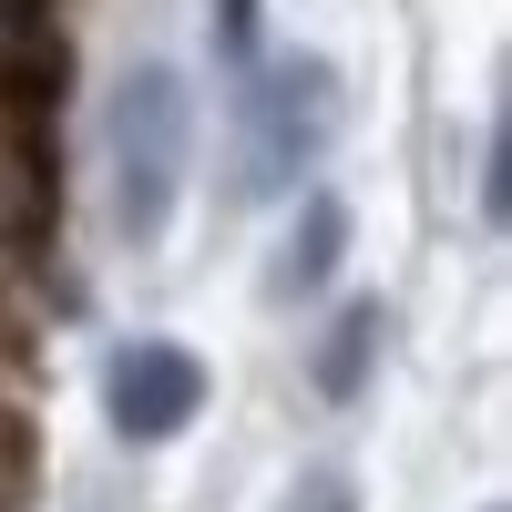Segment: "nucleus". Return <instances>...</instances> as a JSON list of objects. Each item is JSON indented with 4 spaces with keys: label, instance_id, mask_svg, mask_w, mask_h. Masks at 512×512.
Returning a JSON list of instances; mask_svg holds the SVG:
<instances>
[{
    "label": "nucleus",
    "instance_id": "nucleus-1",
    "mask_svg": "<svg viewBox=\"0 0 512 512\" xmlns=\"http://www.w3.org/2000/svg\"><path fill=\"white\" fill-rule=\"evenodd\" d=\"M113 216L134 246L164 236V216H175V185H185V144H195V103H185V72L175 62H134L113 82Z\"/></svg>",
    "mask_w": 512,
    "mask_h": 512
},
{
    "label": "nucleus",
    "instance_id": "nucleus-2",
    "mask_svg": "<svg viewBox=\"0 0 512 512\" xmlns=\"http://www.w3.org/2000/svg\"><path fill=\"white\" fill-rule=\"evenodd\" d=\"M328 123H338V72H328L318 52L267 62V72L246 82V164H236V185H246V195L297 185V164H318Z\"/></svg>",
    "mask_w": 512,
    "mask_h": 512
},
{
    "label": "nucleus",
    "instance_id": "nucleus-3",
    "mask_svg": "<svg viewBox=\"0 0 512 512\" xmlns=\"http://www.w3.org/2000/svg\"><path fill=\"white\" fill-rule=\"evenodd\" d=\"M103 410H113L123 441H175L205 410V359L175 349V338H134V349L113 359V379H103Z\"/></svg>",
    "mask_w": 512,
    "mask_h": 512
},
{
    "label": "nucleus",
    "instance_id": "nucleus-4",
    "mask_svg": "<svg viewBox=\"0 0 512 512\" xmlns=\"http://www.w3.org/2000/svg\"><path fill=\"white\" fill-rule=\"evenodd\" d=\"M338 256H349V205H338V195H308V205H297V226H287V246H277V267H267V297H277V308L318 297V287L338 277Z\"/></svg>",
    "mask_w": 512,
    "mask_h": 512
},
{
    "label": "nucleus",
    "instance_id": "nucleus-5",
    "mask_svg": "<svg viewBox=\"0 0 512 512\" xmlns=\"http://www.w3.org/2000/svg\"><path fill=\"white\" fill-rule=\"evenodd\" d=\"M379 338H390V308H379V297H359V308L328 328V349H318V400H359V390H369Z\"/></svg>",
    "mask_w": 512,
    "mask_h": 512
},
{
    "label": "nucleus",
    "instance_id": "nucleus-6",
    "mask_svg": "<svg viewBox=\"0 0 512 512\" xmlns=\"http://www.w3.org/2000/svg\"><path fill=\"white\" fill-rule=\"evenodd\" d=\"M502 185H512V164H502V134H492V144H482V226L512 216V195H502Z\"/></svg>",
    "mask_w": 512,
    "mask_h": 512
},
{
    "label": "nucleus",
    "instance_id": "nucleus-7",
    "mask_svg": "<svg viewBox=\"0 0 512 512\" xmlns=\"http://www.w3.org/2000/svg\"><path fill=\"white\" fill-rule=\"evenodd\" d=\"M308 512H349V492H338V482H308Z\"/></svg>",
    "mask_w": 512,
    "mask_h": 512
}]
</instances>
